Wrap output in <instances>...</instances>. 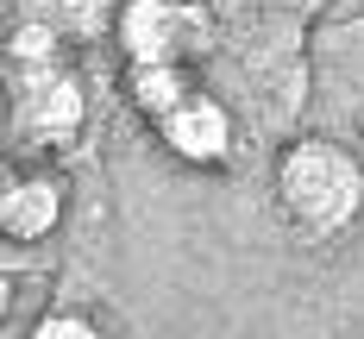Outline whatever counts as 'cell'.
Returning a JSON list of instances; mask_svg holds the SVG:
<instances>
[{"mask_svg":"<svg viewBox=\"0 0 364 339\" xmlns=\"http://www.w3.org/2000/svg\"><path fill=\"white\" fill-rule=\"evenodd\" d=\"M113 44L126 63H195L214 44V19L201 0H119Z\"/></svg>","mask_w":364,"mask_h":339,"instance_id":"3957f363","label":"cell"},{"mask_svg":"<svg viewBox=\"0 0 364 339\" xmlns=\"http://www.w3.org/2000/svg\"><path fill=\"white\" fill-rule=\"evenodd\" d=\"M188 88H195L188 63H126V107L139 113L145 126H157Z\"/></svg>","mask_w":364,"mask_h":339,"instance_id":"8992f818","label":"cell"},{"mask_svg":"<svg viewBox=\"0 0 364 339\" xmlns=\"http://www.w3.org/2000/svg\"><path fill=\"white\" fill-rule=\"evenodd\" d=\"M6 75V119L13 132L38 151L70 145L88 126V88L70 63H44V70H0Z\"/></svg>","mask_w":364,"mask_h":339,"instance_id":"7a4b0ae2","label":"cell"},{"mask_svg":"<svg viewBox=\"0 0 364 339\" xmlns=\"http://www.w3.org/2000/svg\"><path fill=\"white\" fill-rule=\"evenodd\" d=\"M151 132H157V145L170 151L176 163H188V170H226L232 151H239V119H232V107H226L220 95H208V88H188Z\"/></svg>","mask_w":364,"mask_h":339,"instance_id":"277c9868","label":"cell"},{"mask_svg":"<svg viewBox=\"0 0 364 339\" xmlns=\"http://www.w3.org/2000/svg\"><path fill=\"white\" fill-rule=\"evenodd\" d=\"M101 321L95 314H75V308H44L32 321V339H95Z\"/></svg>","mask_w":364,"mask_h":339,"instance_id":"ba28073f","label":"cell"},{"mask_svg":"<svg viewBox=\"0 0 364 339\" xmlns=\"http://www.w3.org/2000/svg\"><path fill=\"white\" fill-rule=\"evenodd\" d=\"M277 208L301 239H339L364 214V163L333 139H295L277 157Z\"/></svg>","mask_w":364,"mask_h":339,"instance_id":"6da1fadb","label":"cell"},{"mask_svg":"<svg viewBox=\"0 0 364 339\" xmlns=\"http://www.w3.org/2000/svg\"><path fill=\"white\" fill-rule=\"evenodd\" d=\"M6 176H13V170H6V163H0V183H6Z\"/></svg>","mask_w":364,"mask_h":339,"instance_id":"30bf717a","label":"cell"},{"mask_svg":"<svg viewBox=\"0 0 364 339\" xmlns=\"http://www.w3.org/2000/svg\"><path fill=\"white\" fill-rule=\"evenodd\" d=\"M63 208H70V195L57 176H6L0 183V239H19V245H38V239H50L57 220H63Z\"/></svg>","mask_w":364,"mask_h":339,"instance_id":"5b68a950","label":"cell"},{"mask_svg":"<svg viewBox=\"0 0 364 339\" xmlns=\"http://www.w3.org/2000/svg\"><path fill=\"white\" fill-rule=\"evenodd\" d=\"M6 301H13V283L0 276V321H6Z\"/></svg>","mask_w":364,"mask_h":339,"instance_id":"9c48e42d","label":"cell"},{"mask_svg":"<svg viewBox=\"0 0 364 339\" xmlns=\"http://www.w3.org/2000/svg\"><path fill=\"white\" fill-rule=\"evenodd\" d=\"M44 63H63V32L50 19H19L0 44V70H44Z\"/></svg>","mask_w":364,"mask_h":339,"instance_id":"52a82bcc","label":"cell"}]
</instances>
